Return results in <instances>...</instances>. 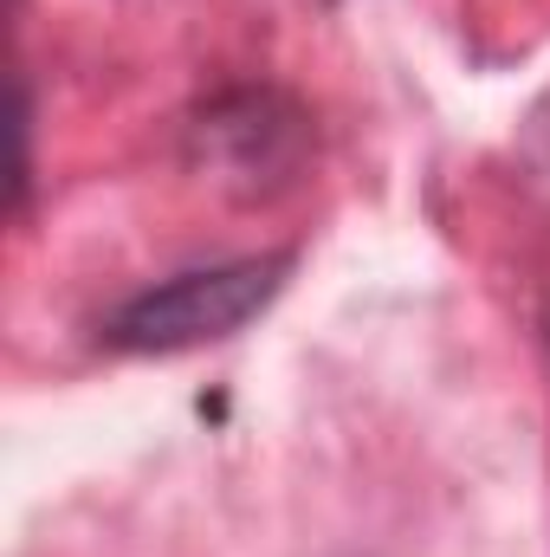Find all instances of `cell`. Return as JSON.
I'll list each match as a JSON object with an SVG mask.
<instances>
[{"instance_id":"3","label":"cell","mask_w":550,"mask_h":557,"mask_svg":"<svg viewBox=\"0 0 550 557\" xmlns=\"http://www.w3.org/2000/svg\"><path fill=\"white\" fill-rule=\"evenodd\" d=\"M26 188H33V91L20 78V162H13V208L26 214Z\"/></svg>"},{"instance_id":"2","label":"cell","mask_w":550,"mask_h":557,"mask_svg":"<svg viewBox=\"0 0 550 557\" xmlns=\"http://www.w3.org/2000/svg\"><path fill=\"white\" fill-rule=\"evenodd\" d=\"M188 156L227 195L266 201L291 188L311 162V111L278 85H227L195 111Z\"/></svg>"},{"instance_id":"4","label":"cell","mask_w":550,"mask_h":557,"mask_svg":"<svg viewBox=\"0 0 550 557\" xmlns=\"http://www.w3.org/2000/svg\"><path fill=\"white\" fill-rule=\"evenodd\" d=\"M545 331H550V318H545Z\"/></svg>"},{"instance_id":"1","label":"cell","mask_w":550,"mask_h":557,"mask_svg":"<svg viewBox=\"0 0 550 557\" xmlns=\"http://www.w3.org/2000/svg\"><path fill=\"white\" fill-rule=\"evenodd\" d=\"M298 273L291 247H266V253H234L214 267H188L155 285L130 292L124 305H111L98 318V344L111 357H188L208 344L240 337L253 318H266L278 292Z\"/></svg>"}]
</instances>
